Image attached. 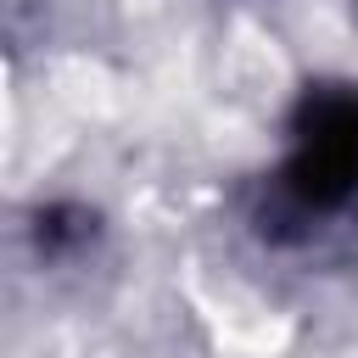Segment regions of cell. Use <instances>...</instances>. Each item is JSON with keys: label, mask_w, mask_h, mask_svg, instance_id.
<instances>
[{"label": "cell", "mask_w": 358, "mask_h": 358, "mask_svg": "<svg viewBox=\"0 0 358 358\" xmlns=\"http://www.w3.org/2000/svg\"><path fill=\"white\" fill-rule=\"evenodd\" d=\"M358 213V84L313 78L296 90L268 168L263 229L274 241H313Z\"/></svg>", "instance_id": "1"}, {"label": "cell", "mask_w": 358, "mask_h": 358, "mask_svg": "<svg viewBox=\"0 0 358 358\" xmlns=\"http://www.w3.org/2000/svg\"><path fill=\"white\" fill-rule=\"evenodd\" d=\"M34 241H39L45 257H78V252L95 241V213L67 207V201L39 207V218H34Z\"/></svg>", "instance_id": "2"}]
</instances>
